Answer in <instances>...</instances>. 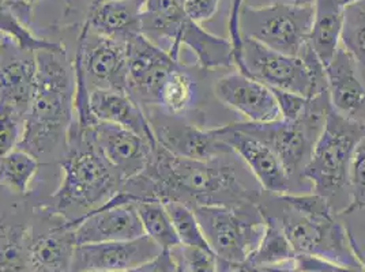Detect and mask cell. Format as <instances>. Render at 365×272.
Returning a JSON list of instances; mask_svg holds the SVG:
<instances>
[{"instance_id":"6da1fadb","label":"cell","mask_w":365,"mask_h":272,"mask_svg":"<svg viewBox=\"0 0 365 272\" xmlns=\"http://www.w3.org/2000/svg\"><path fill=\"white\" fill-rule=\"evenodd\" d=\"M264 191L236 152L197 161L168 152L158 142L146 167L125 180L104 209L145 200L179 202L191 209L200 206H242L260 203Z\"/></svg>"},{"instance_id":"7a4b0ae2","label":"cell","mask_w":365,"mask_h":272,"mask_svg":"<svg viewBox=\"0 0 365 272\" xmlns=\"http://www.w3.org/2000/svg\"><path fill=\"white\" fill-rule=\"evenodd\" d=\"M37 88L25 117L19 149L31 152L43 165L61 164L76 119V75L66 46L40 49Z\"/></svg>"},{"instance_id":"3957f363","label":"cell","mask_w":365,"mask_h":272,"mask_svg":"<svg viewBox=\"0 0 365 272\" xmlns=\"http://www.w3.org/2000/svg\"><path fill=\"white\" fill-rule=\"evenodd\" d=\"M61 167V182L51 197L46 214L61 216L64 222L104 206L125 182L97 145L94 127H81L76 121L68 134Z\"/></svg>"},{"instance_id":"277c9868","label":"cell","mask_w":365,"mask_h":272,"mask_svg":"<svg viewBox=\"0 0 365 272\" xmlns=\"http://www.w3.org/2000/svg\"><path fill=\"white\" fill-rule=\"evenodd\" d=\"M262 211L273 215L299 255L364 271L350 246L348 233L327 199L314 192L262 197Z\"/></svg>"},{"instance_id":"5b68a950","label":"cell","mask_w":365,"mask_h":272,"mask_svg":"<svg viewBox=\"0 0 365 272\" xmlns=\"http://www.w3.org/2000/svg\"><path fill=\"white\" fill-rule=\"evenodd\" d=\"M364 137V122L349 120L330 108L303 172L311 192L327 199L336 214L346 210L351 203L350 167L354 152Z\"/></svg>"},{"instance_id":"8992f818","label":"cell","mask_w":365,"mask_h":272,"mask_svg":"<svg viewBox=\"0 0 365 272\" xmlns=\"http://www.w3.org/2000/svg\"><path fill=\"white\" fill-rule=\"evenodd\" d=\"M330 108L329 91H326L308 98L304 113L297 120H278L266 124L245 121L233 122L232 125L269 146L296 182L299 194H304L311 192V187L303 179V172L323 130Z\"/></svg>"},{"instance_id":"52a82bcc","label":"cell","mask_w":365,"mask_h":272,"mask_svg":"<svg viewBox=\"0 0 365 272\" xmlns=\"http://www.w3.org/2000/svg\"><path fill=\"white\" fill-rule=\"evenodd\" d=\"M244 74L270 89L292 91L307 98L327 91L324 66L309 44L289 56L244 37Z\"/></svg>"},{"instance_id":"ba28073f","label":"cell","mask_w":365,"mask_h":272,"mask_svg":"<svg viewBox=\"0 0 365 272\" xmlns=\"http://www.w3.org/2000/svg\"><path fill=\"white\" fill-rule=\"evenodd\" d=\"M217 260L240 264L257 251L266 229L259 203L192 209Z\"/></svg>"},{"instance_id":"9c48e42d","label":"cell","mask_w":365,"mask_h":272,"mask_svg":"<svg viewBox=\"0 0 365 272\" xmlns=\"http://www.w3.org/2000/svg\"><path fill=\"white\" fill-rule=\"evenodd\" d=\"M314 7H297L274 1L251 6L245 0L240 7V28L245 38L289 56H299L307 44Z\"/></svg>"},{"instance_id":"30bf717a","label":"cell","mask_w":365,"mask_h":272,"mask_svg":"<svg viewBox=\"0 0 365 272\" xmlns=\"http://www.w3.org/2000/svg\"><path fill=\"white\" fill-rule=\"evenodd\" d=\"M73 63L81 68L91 93L113 90L128 94L125 40L108 37L81 25Z\"/></svg>"},{"instance_id":"8fae6325","label":"cell","mask_w":365,"mask_h":272,"mask_svg":"<svg viewBox=\"0 0 365 272\" xmlns=\"http://www.w3.org/2000/svg\"><path fill=\"white\" fill-rule=\"evenodd\" d=\"M128 64V94L143 109L154 108L168 74L180 63L163 46L142 33L125 38Z\"/></svg>"},{"instance_id":"7c38bea8","label":"cell","mask_w":365,"mask_h":272,"mask_svg":"<svg viewBox=\"0 0 365 272\" xmlns=\"http://www.w3.org/2000/svg\"><path fill=\"white\" fill-rule=\"evenodd\" d=\"M145 110L157 142L178 157L210 161L235 152L217 134L215 128H205L194 121L170 117L154 108Z\"/></svg>"},{"instance_id":"4fadbf2b","label":"cell","mask_w":365,"mask_h":272,"mask_svg":"<svg viewBox=\"0 0 365 272\" xmlns=\"http://www.w3.org/2000/svg\"><path fill=\"white\" fill-rule=\"evenodd\" d=\"M214 128L220 137L240 157L266 194H299L296 182L269 146L257 137L236 130L232 124Z\"/></svg>"},{"instance_id":"5bb4252c","label":"cell","mask_w":365,"mask_h":272,"mask_svg":"<svg viewBox=\"0 0 365 272\" xmlns=\"http://www.w3.org/2000/svg\"><path fill=\"white\" fill-rule=\"evenodd\" d=\"M149 236L125 241L76 245L71 272H127L161 253Z\"/></svg>"},{"instance_id":"9a60e30c","label":"cell","mask_w":365,"mask_h":272,"mask_svg":"<svg viewBox=\"0 0 365 272\" xmlns=\"http://www.w3.org/2000/svg\"><path fill=\"white\" fill-rule=\"evenodd\" d=\"M213 94L217 101L242 115L248 122L266 124L282 120L273 90L237 71L220 76L214 82Z\"/></svg>"},{"instance_id":"2e32d148","label":"cell","mask_w":365,"mask_h":272,"mask_svg":"<svg viewBox=\"0 0 365 272\" xmlns=\"http://www.w3.org/2000/svg\"><path fill=\"white\" fill-rule=\"evenodd\" d=\"M37 88L36 52L22 49L7 37L0 43V103L13 106L25 117Z\"/></svg>"},{"instance_id":"e0dca14e","label":"cell","mask_w":365,"mask_h":272,"mask_svg":"<svg viewBox=\"0 0 365 272\" xmlns=\"http://www.w3.org/2000/svg\"><path fill=\"white\" fill-rule=\"evenodd\" d=\"M61 226L73 230L76 245L125 241L145 236L134 204L96 209Z\"/></svg>"},{"instance_id":"ac0fdd59","label":"cell","mask_w":365,"mask_h":272,"mask_svg":"<svg viewBox=\"0 0 365 272\" xmlns=\"http://www.w3.org/2000/svg\"><path fill=\"white\" fill-rule=\"evenodd\" d=\"M324 71L331 109L349 120L365 124V82L349 52L339 46Z\"/></svg>"},{"instance_id":"d6986e66","label":"cell","mask_w":365,"mask_h":272,"mask_svg":"<svg viewBox=\"0 0 365 272\" xmlns=\"http://www.w3.org/2000/svg\"><path fill=\"white\" fill-rule=\"evenodd\" d=\"M94 137L108 161L122 173L124 180L143 172L150 159L153 146L157 143L119 125L100 120L94 125Z\"/></svg>"},{"instance_id":"ffe728a7","label":"cell","mask_w":365,"mask_h":272,"mask_svg":"<svg viewBox=\"0 0 365 272\" xmlns=\"http://www.w3.org/2000/svg\"><path fill=\"white\" fill-rule=\"evenodd\" d=\"M185 0H146L140 18V33L157 46L167 44V51L180 59L179 37L191 22L185 14Z\"/></svg>"},{"instance_id":"44dd1931","label":"cell","mask_w":365,"mask_h":272,"mask_svg":"<svg viewBox=\"0 0 365 272\" xmlns=\"http://www.w3.org/2000/svg\"><path fill=\"white\" fill-rule=\"evenodd\" d=\"M91 109L97 120L119 125L150 142H157L146 110L127 93L93 90Z\"/></svg>"},{"instance_id":"7402d4cb","label":"cell","mask_w":365,"mask_h":272,"mask_svg":"<svg viewBox=\"0 0 365 272\" xmlns=\"http://www.w3.org/2000/svg\"><path fill=\"white\" fill-rule=\"evenodd\" d=\"M145 4L140 0H113L88 7L81 25L108 37L125 40L133 33H140Z\"/></svg>"},{"instance_id":"603a6c76","label":"cell","mask_w":365,"mask_h":272,"mask_svg":"<svg viewBox=\"0 0 365 272\" xmlns=\"http://www.w3.org/2000/svg\"><path fill=\"white\" fill-rule=\"evenodd\" d=\"M154 109L170 117L190 121H194L195 113L202 115L197 76L182 61L165 78Z\"/></svg>"},{"instance_id":"cb8c5ba5","label":"cell","mask_w":365,"mask_h":272,"mask_svg":"<svg viewBox=\"0 0 365 272\" xmlns=\"http://www.w3.org/2000/svg\"><path fill=\"white\" fill-rule=\"evenodd\" d=\"M345 4L339 0H315L308 44L326 67L342 46Z\"/></svg>"},{"instance_id":"d4e9b609","label":"cell","mask_w":365,"mask_h":272,"mask_svg":"<svg viewBox=\"0 0 365 272\" xmlns=\"http://www.w3.org/2000/svg\"><path fill=\"white\" fill-rule=\"evenodd\" d=\"M76 246L73 230L61 225L33 236L29 272H71Z\"/></svg>"},{"instance_id":"484cf974","label":"cell","mask_w":365,"mask_h":272,"mask_svg":"<svg viewBox=\"0 0 365 272\" xmlns=\"http://www.w3.org/2000/svg\"><path fill=\"white\" fill-rule=\"evenodd\" d=\"M179 46H187L195 55L199 68L203 71L232 67L228 38L212 34L195 22H190L182 31Z\"/></svg>"},{"instance_id":"4316f807","label":"cell","mask_w":365,"mask_h":272,"mask_svg":"<svg viewBox=\"0 0 365 272\" xmlns=\"http://www.w3.org/2000/svg\"><path fill=\"white\" fill-rule=\"evenodd\" d=\"M263 212V211H262ZM266 229L257 251L245 261L259 268H279L287 267L296 256L288 237L273 215L263 212Z\"/></svg>"},{"instance_id":"83f0119b","label":"cell","mask_w":365,"mask_h":272,"mask_svg":"<svg viewBox=\"0 0 365 272\" xmlns=\"http://www.w3.org/2000/svg\"><path fill=\"white\" fill-rule=\"evenodd\" d=\"M134 206L145 234L149 236L161 249L175 251L182 246L164 202L145 200L138 202Z\"/></svg>"},{"instance_id":"f1b7e54d","label":"cell","mask_w":365,"mask_h":272,"mask_svg":"<svg viewBox=\"0 0 365 272\" xmlns=\"http://www.w3.org/2000/svg\"><path fill=\"white\" fill-rule=\"evenodd\" d=\"M31 229L0 224V268L4 272L29 271Z\"/></svg>"},{"instance_id":"f546056e","label":"cell","mask_w":365,"mask_h":272,"mask_svg":"<svg viewBox=\"0 0 365 272\" xmlns=\"http://www.w3.org/2000/svg\"><path fill=\"white\" fill-rule=\"evenodd\" d=\"M41 167L43 164L34 155L18 147L0 158V185L16 195H28Z\"/></svg>"},{"instance_id":"4dcf8cb0","label":"cell","mask_w":365,"mask_h":272,"mask_svg":"<svg viewBox=\"0 0 365 272\" xmlns=\"http://www.w3.org/2000/svg\"><path fill=\"white\" fill-rule=\"evenodd\" d=\"M341 43L356 61L365 82V0H354L345 6Z\"/></svg>"},{"instance_id":"1f68e13d","label":"cell","mask_w":365,"mask_h":272,"mask_svg":"<svg viewBox=\"0 0 365 272\" xmlns=\"http://www.w3.org/2000/svg\"><path fill=\"white\" fill-rule=\"evenodd\" d=\"M168 214L172 219V224L178 233L182 246L200 249L205 252H212L209 244L205 239L202 227L199 225L198 218L194 210L179 202L168 200L164 202ZM214 255V253H213Z\"/></svg>"},{"instance_id":"d6a6232c","label":"cell","mask_w":365,"mask_h":272,"mask_svg":"<svg viewBox=\"0 0 365 272\" xmlns=\"http://www.w3.org/2000/svg\"><path fill=\"white\" fill-rule=\"evenodd\" d=\"M0 36L13 40L22 49L37 52L40 49H56L61 43L40 38L33 34L18 18L6 0H0Z\"/></svg>"},{"instance_id":"836d02e7","label":"cell","mask_w":365,"mask_h":272,"mask_svg":"<svg viewBox=\"0 0 365 272\" xmlns=\"http://www.w3.org/2000/svg\"><path fill=\"white\" fill-rule=\"evenodd\" d=\"M25 128V116L0 103V158L18 149Z\"/></svg>"},{"instance_id":"e575fe53","label":"cell","mask_w":365,"mask_h":272,"mask_svg":"<svg viewBox=\"0 0 365 272\" xmlns=\"http://www.w3.org/2000/svg\"><path fill=\"white\" fill-rule=\"evenodd\" d=\"M348 233L350 246L365 271V207L349 206L338 214Z\"/></svg>"},{"instance_id":"d590c367","label":"cell","mask_w":365,"mask_h":272,"mask_svg":"<svg viewBox=\"0 0 365 272\" xmlns=\"http://www.w3.org/2000/svg\"><path fill=\"white\" fill-rule=\"evenodd\" d=\"M349 182L351 197L350 206L365 207V137L359 143L353 155Z\"/></svg>"},{"instance_id":"8d00e7d4","label":"cell","mask_w":365,"mask_h":272,"mask_svg":"<svg viewBox=\"0 0 365 272\" xmlns=\"http://www.w3.org/2000/svg\"><path fill=\"white\" fill-rule=\"evenodd\" d=\"M277 98L278 108L282 116V120H297L303 113L308 104V98L292 91L272 89Z\"/></svg>"},{"instance_id":"74e56055","label":"cell","mask_w":365,"mask_h":272,"mask_svg":"<svg viewBox=\"0 0 365 272\" xmlns=\"http://www.w3.org/2000/svg\"><path fill=\"white\" fill-rule=\"evenodd\" d=\"M182 248V258L188 272H217V260L213 253L194 248Z\"/></svg>"},{"instance_id":"f35d334b","label":"cell","mask_w":365,"mask_h":272,"mask_svg":"<svg viewBox=\"0 0 365 272\" xmlns=\"http://www.w3.org/2000/svg\"><path fill=\"white\" fill-rule=\"evenodd\" d=\"M221 0H185L184 9L188 19L202 25L212 21L218 13Z\"/></svg>"},{"instance_id":"ab89813d","label":"cell","mask_w":365,"mask_h":272,"mask_svg":"<svg viewBox=\"0 0 365 272\" xmlns=\"http://www.w3.org/2000/svg\"><path fill=\"white\" fill-rule=\"evenodd\" d=\"M178 267L179 258L175 256V252L163 249L160 255L127 272H176Z\"/></svg>"},{"instance_id":"60d3db41","label":"cell","mask_w":365,"mask_h":272,"mask_svg":"<svg viewBox=\"0 0 365 272\" xmlns=\"http://www.w3.org/2000/svg\"><path fill=\"white\" fill-rule=\"evenodd\" d=\"M13 11L16 13V18L26 26L31 28L33 22V4L28 0H6Z\"/></svg>"},{"instance_id":"b9f144b4","label":"cell","mask_w":365,"mask_h":272,"mask_svg":"<svg viewBox=\"0 0 365 272\" xmlns=\"http://www.w3.org/2000/svg\"><path fill=\"white\" fill-rule=\"evenodd\" d=\"M217 260V258H215ZM217 272H270L264 268H259L254 267L248 263H240V264H235V263H227V261H221L217 260Z\"/></svg>"},{"instance_id":"7bdbcfd3","label":"cell","mask_w":365,"mask_h":272,"mask_svg":"<svg viewBox=\"0 0 365 272\" xmlns=\"http://www.w3.org/2000/svg\"><path fill=\"white\" fill-rule=\"evenodd\" d=\"M281 3H287L290 6H297V7H314L315 0H277Z\"/></svg>"},{"instance_id":"ee69618b","label":"cell","mask_w":365,"mask_h":272,"mask_svg":"<svg viewBox=\"0 0 365 272\" xmlns=\"http://www.w3.org/2000/svg\"><path fill=\"white\" fill-rule=\"evenodd\" d=\"M106 1H113V0H91L89 4H88V7H94V6H98V4L106 3ZM140 1H145V3H146V0H140ZM88 7H86V9H88Z\"/></svg>"},{"instance_id":"f6af8a7d","label":"cell","mask_w":365,"mask_h":272,"mask_svg":"<svg viewBox=\"0 0 365 272\" xmlns=\"http://www.w3.org/2000/svg\"><path fill=\"white\" fill-rule=\"evenodd\" d=\"M176 272H188L187 271V267H185V264H184V261H182V258H179V267H178Z\"/></svg>"},{"instance_id":"bcb514c9","label":"cell","mask_w":365,"mask_h":272,"mask_svg":"<svg viewBox=\"0 0 365 272\" xmlns=\"http://www.w3.org/2000/svg\"><path fill=\"white\" fill-rule=\"evenodd\" d=\"M267 270L270 272H299L290 270V268H267Z\"/></svg>"},{"instance_id":"7dc6e473","label":"cell","mask_w":365,"mask_h":272,"mask_svg":"<svg viewBox=\"0 0 365 272\" xmlns=\"http://www.w3.org/2000/svg\"><path fill=\"white\" fill-rule=\"evenodd\" d=\"M339 1H342V3H344V4L346 6V4H349V3H351V1H354V0H339Z\"/></svg>"},{"instance_id":"c3c4849f","label":"cell","mask_w":365,"mask_h":272,"mask_svg":"<svg viewBox=\"0 0 365 272\" xmlns=\"http://www.w3.org/2000/svg\"><path fill=\"white\" fill-rule=\"evenodd\" d=\"M28 1H29L31 4H33V6H34V4H36V3H38L40 0H28Z\"/></svg>"},{"instance_id":"681fc988","label":"cell","mask_w":365,"mask_h":272,"mask_svg":"<svg viewBox=\"0 0 365 272\" xmlns=\"http://www.w3.org/2000/svg\"><path fill=\"white\" fill-rule=\"evenodd\" d=\"M81 272H101V271H91V270H88V271H81Z\"/></svg>"},{"instance_id":"f907efd6","label":"cell","mask_w":365,"mask_h":272,"mask_svg":"<svg viewBox=\"0 0 365 272\" xmlns=\"http://www.w3.org/2000/svg\"><path fill=\"white\" fill-rule=\"evenodd\" d=\"M1 37H3V36H0V43H1Z\"/></svg>"}]
</instances>
